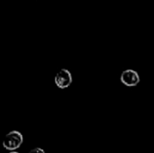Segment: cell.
<instances>
[{
  "label": "cell",
  "mask_w": 154,
  "mask_h": 153,
  "mask_svg": "<svg viewBox=\"0 0 154 153\" xmlns=\"http://www.w3.org/2000/svg\"><path fill=\"white\" fill-rule=\"evenodd\" d=\"M23 142V136L18 131L9 132L3 140V146L5 149L10 151H14L20 148Z\"/></svg>",
  "instance_id": "obj_1"
},
{
  "label": "cell",
  "mask_w": 154,
  "mask_h": 153,
  "mask_svg": "<svg viewBox=\"0 0 154 153\" xmlns=\"http://www.w3.org/2000/svg\"><path fill=\"white\" fill-rule=\"evenodd\" d=\"M54 82H55V85L60 89H65V88L69 87L72 83L71 73L66 69H60L56 74L55 78H54Z\"/></svg>",
  "instance_id": "obj_2"
},
{
  "label": "cell",
  "mask_w": 154,
  "mask_h": 153,
  "mask_svg": "<svg viewBox=\"0 0 154 153\" xmlns=\"http://www.w3.org/2000/svg\"><path fill=\"white\" fill-rule=\"evenodd\" d=\"M120 80L126 87H135L140 83V76L134 69H126L121 74Z\"/></svg>",
  "instance_id": "obj_3"
},
{
  "label": "cell",
  "mask_w": 154,
  "mask_h": 153,
  "mask_svg": "<svg viewBox=\"0 0 154 153\" xmlns=\"http://www.w3.org/2000/svg\"><path fill=\"white\" fill-rule=\"evenodd\" d=\"M27 153H45V151L41 148H34V149L31 150L30 151H28Z\"/></svg>",
  "instance_id": "obj_4"
},
{
  "label": "cell",
  "mask_w": 154,
  "mask_h": 153,
  "mask_svg": "<svg viewBox=\"0 0 154 153\" xmlns=\"http://www.w3.org/2000/svg\"><path fill=\"white\" fill-rule=\"evenodd\" d=\"M8 153H19V152H16V151H10V152H8Z\"/></svg>",
  "instance_id": "obj_5"
}]
</instances>
